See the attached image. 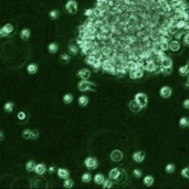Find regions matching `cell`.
<instances>
[{"label": "cell", "mask_w": 189, "mask_h": 189, "mask_svg": "<svg viewBox=\"0 0 189 189\" xmlns=\"http://www.w3.org/2000/svg\"><path fill=\"white\" fill-rule=\"evenodd\" d=\"M36 161L34 160H29L27 161V164H26V169L27 171H34V167H36Z\"/></svg>", "instance_id": "obj_34"}, {"label": "cell", "mask_w": 189, "mask_h": 189, "mask_svg": "<svg viewBox=\"0 0 189 189\" xmlns=\"http://www.w3.org/2000/svg\"><path fill=\"white\" fill-rule=\"evenodd\" d=\"M78 105L80 106L85 107V106L88 104V97L86 96V95H81V96H78Z\"/></svg>", "instance_id": "obj_22"}, {"label": "cell", "mask_w": 189, "mask_h": 189, "mask_svg": "<svg viewBox=\"0 0 189 189\" xmlns=\"http://www.w3.org/2000/svg\"><path fill=\"white\" fill-rule=\"evenodd\" d=\"M49 17H50V19H52V20H56V19H58L60 17V11L58 9H52L50 12H49Z\"/></svg>", "instance_id": "obj_33"}, {"label": "cell", "mask_w": 189, "mask_h": 189, "mask_svg": "<svg viewBox=\"0 0 189 189\" xmlns=\"http://www.w3.org/2000/svg\"><path fill=\"white\" fill-rule=\"evenodd\" d=\"M128 107H129V110L133 112V113H138V112H141L142 111V106L139 105L137 102L135 101V100H133V101H131L128 103Z\"/></svg>", "instance_id": "obj_15"}, {"label": "cell", "mask_w": 189, "mask_h": 189, "mask_svg": "<svg viewBox=\"0 0 189 189\" xmlns=\"http://www.w3.org/2000/svg\"><path fill=\"white\" fill-rule=\"evenodd\" d=\"M65 10L70 14H75L78 12V2L75 0H68L65 4Z\"/></svg>", "instance_id": "obj_8"}, {"label": "cell", "mask_w": 189, "mask_h": 189, "mask_svg": "<svg viewBox=\"0 0 189 189\" xmlns=\"http://www.w3.org/2000/svg\"><path fill=\"white\" fill-rule=\"evenodd\" d=\"M58 50H59V46L56 44V42H51V43H49V46H48V51L50 52L51 54L56 53Z\"/></svg>", "instance_id": "obj_24"}, {"label": "cell", "mask_w": 189, "mask_h": 189, "mask_svg": "<svg viewBox=\"0 0 189 189\" xmlns=\"http://www.w3.org/2000/svg\"><path fill=\"white\" fill-rule=\"evenodd\" d=\"M173 63H174L173 59L170 56H166L160 61V66H163V68H173Z\"/></svg>", "instance_id": "obj_18"}, {"label": "cell", "mask_w": 189, "mask_h": 189, "mask_svg": "<svg viewBox=\"0 0 189 189\" xmlns=\"http://www.w3.org/2000/svg\"><path fill=\"white\" fill-rule=\"evenodd\" d=\"M78 78H80L81 80H88V78H91V71L88 69H81L78 71Z\"/></svg>", "instance_id": "obj_13"}, {"label": "cell", "mask_w": 189, "mask_h": 189, "mask_svg": "<svg viewBox=\"0 0 189 189\" xmlns=\"http://www.w3.org/2000/svg\"><path fill=\"white\" fill-rule=\"evenodd\" d=\"M46 164L39 163V164H37V165H36V167H34V173H36L37 175H39V176L44 175V174H46Z\"/></svg>", "instance_id": "obj_14"}, {"label": "cell", "mask_w": 189, "mask_h": 189, "mask_svg": "<svg viewBox=\"0 0 189 189\" xmlns=\"http://www.w3.org/2000/svg\"><path fill=\"white\" fill-rule=\"evenodd\" d=\"M180 175L186 179H189V167H184L180 171Z\"/></svg>", "instance_id": "obj_40"}, {"label": "cell", "mask_w": 189, "mask_h": 189, "mask_svg": "<svg viewBox=\"0 0 189 189\" xmlns=\"http://www.w3.org/2000/svg\"><path fill=\"white\" fill-rule=\"evenodd\" d=\"M48 171H49L50 174H53V173H56V168L54 166H50L49 167V169H48Z\"/></svg>", "instance_id": "obj_48"}, {"label": "cell", "mask_w": 189, "mask_h": 189, "mask_svg": "<svg viewBox=\"0 0 189 189\" xmlns=\"http://www.w3.org/2000/svg\"><path fill=\"white\" fill-rule=\"evenodd\" d=\"M185 88H189V83H188V82H186V83H185Z\"/></svg>", "instance_id": "obj_50"}, {"label": "cell", "mask_w": 189, "mask_h": 189, "mask_svg": "<svg viewBox=\"0 0 189 189\" xmlns=\"http://www.w3.org/2000/svg\"><path fill=\"white\" fill-rule=\"evenodd\" d=\"M134 100L138 103L139 105L142 106V107H146L148 104V97L147 95L145 94V93H142L139 92L137 93V94H135V96H134Z\"/></svg>", "instance_id": "obj_6"}, {"label": "cell", "mask_w": 189, "mask_h": 189, "mask_svg": "<svg viewBox=\"0 0 189 189\" xmlns=\"http://www.w3.org/2000/svg\"><path fill=\"white\" fill-rule=\"evenodd\" d=\"M4 138H5V133L2 131H0V142L4 141Z\"/></svg>", "instance_id": "obj_49"}, {"label": "cell", "mask_w": 189, "mask_h": 189, "mask_svg": "<svg viewBox=\"0 0 189 189\" xmlns=\"http://www.w3.org/2000/svg\"><path fill=\"white\" fill-rule=\"evenodd\" d=\"M14 27L12 23H6L5 26H2L0 28V38H5L10 36L11 33L14 32Z\"/></svg>", "instance_id": "obj_4"}, {"label": "cell", "mask_w": 189, "mask_h": 189, "mask_svg": "<svg viewBox=\"0 0 189 189\" xmlns=\"http://www.w3.org/2000/svg\"><path fill=\"white\" fill-rule=\"evenodd\" d=\"M187 82H188V83H189V74H188V75H187Z\"/></svg>", "instance_id": "obj_51"}, {"label": "cell", "mask_w": 189, "mask_h": 189, "mask_svg": "<svg viewBox=\"0 0 189 189\" xmlns=\"http://www.w3.org/2000/svg\"><path fill=\"white\" fill-rule=\"evenodd\" d=\"M176 28L178 29V30H184V27H185V20H177V22H176Z\"/></svg>", "instance_id": "obj_42"}, {"label": "cell", "mask_w": 189, "mask_h": 189, "mask_svg": "<svg viewBox=\"0 0 189 189\" xmlns=\"http://www.w3.org/2000/svg\"><path fill=\"white\" fill-rule=\"evenodd\" d=\"M27 72H28L29 74H31V75L36 74L38 72V65L36 64V63H30V64H28V66H27Z\"/></svg>", "instance_id": "obj_23"}, {"label": "cell", "mask_w": 189, "mask_h": 189, "mask_svg": "<svg viewBox=\"0 0 189 189\" xmlns=\"http://www.w3.org/2000/svg\"><path fill=\"white\" fill-rule=\"evenodd\" d=\"M102 187H103V188H111V187H113V181H112L110 178H108V179H105L104 183L102 184Z\"/></svg>", "instance_id": "obj_41"}, {"label": "cell", "mask_w": 189, "mask_h": 189, "mask_svg": "<svg viewBox=\"0 0 189 189\" xmlns=\"http://www.w3.org/2000/svg\"><path fill=\"white\" fill-rule=\"evenodd\" d=\"M78 50H80V46L78 44H69V54L71 56H76L78 53Z\"/></svg>", "instance_id": "obj_21"}, {"label": "cell", "mask_w": 189, "mask_h": 189, "mask_svg": "<svg viewBox=\"0 0 189 189\" xmlns=\"http://www.w3.org/2000/svg\"><path fill=\"white\" fill-rule=\"evenodd\" d=\"M123 157H124V155H123L122 150H120V149H115V150H113V152L111 153L112 161L118 163V161H121L122 159H123Z\"/></svg>", "instance_id": "obj_11"}, {"label": "cell", "mask_w": 189, "mask_h": 189, "mask_svg": "<svg viewBox=\"0 0 189 189\" xmlns=\"http://www.w3.org/2000/svg\"><path fill=\"white\" fill-rule=\"evenodd\" d=\"M60 62L61 63H63V64H66V63H69V61L71 60V54L69 53H62L60 54Z\"/></svg>", "instance_id": "obj_28"}, {"label": "cell", "mask_w": 189, "mask_h": 189, "mask_svg": "<svg viewBox=\"0 0 189 189\" xmlns=\"http://www.w3.org/2000/svg\"><path fill=\"white\" fill-rule=\"evenodd\" d=\"M154 181H155V179H154V177L150 175H146L144 176L143 178V184L146 186V187H150V186H153L154 185Z\"/></svg>", "instance_id": "obj_19"}, {"label": "cell", "mask_w": 189, "mask_h": 189, "mask_svg": "<svg viewBox=\"0 0 189 189\" xmlns=\"http://www.w3.org/2000/svg\"><path fill=\"white\" fill-rule=\"evenodd\" d=\"M74 186V181L71 178H66V179H64V181H63V187L64 188H72Z\"/></svg>", "instance_id": "obj_36"}, {"label": "cell", "mask_w": 189, "mask_h": 189, "mask_svg": "<svg viewBox=\"0 0 189 189\" xmlns=\"http://www.w3.org/2000/svg\"><path fill=\"white\" fill-rule=\"evenodd\" d=\"M184 30H189V18L187 20H185V27H184Z\"/></svg>", "instance_id": "obj_47"}, {"label": "cell", "mask_w": 189, "mask_h": 189, "mask_svg": "<svg viewBox=\"0 0 189 189\" xmlns=\"http://www.w3.org/2000/svg\"><path fill=\"white\" fill-rule=\"evenodd\" d=\"M180 48H181V44H180L179 40L175 39V40H171V41L169 42V50L173 51V52H177V51H179Z\"/></svg>", "instance_id": "obj_17"}, {"label": "cell", "mask_w": 189, "mask_h": 189, "mask_svg": "<svg viewBox=\"0 0 189 189\" xmlns=\"http://www.w3.org/2000/svg\"><path fill=\"white\" fill-rule=\"evenodd\" d=\"M14 104L12 102H6L5 105H4V110H5V112H7V113H11V112L14 111Z\"/></svg>", "instance_id": "obj_30"}, {"label": "cell", "mask_w": 189, "mask_h": 189, "mask_svg": "<svg viewBox=\"0 0 189 189\" xmlns=\"http://www.w3.org/2000/svg\"><path fill=\"white\" fill-rule=\"evenodd\" d=\"M56 174H58V177L61 178V179H66V178L70 177V171L66 168H58Z\"/></svg>", "instance_id": "obj_16"}, {"label": "cell", "mask_w": 189, "mask_h": 189, "mask_svg": "<svg viewBox=\"0 0 189 189\" xmlns=\"http://www.w3.org/2000/svg\"><path fill=\"white\" fill-rule=\"evenodd\" d=\"M159 72L161 74H164V75H169L173 72V68H163V66L159 65Z\"/></svg>", "instance_id": "obj_37"}, {"label": "cell", "mask_w": 189, "mask_h": 189, "mask_svg": "<svg viewBox=\"0 0 189 189\" xmlns=\"http://www.w3.org/2000/svg\"><path fill=\"white\" fill-rule=\"evenodd\" d=\"M173 94V90H171L170 86L168 85H164L161 86L160 90H159V95H160L163 98H169Z\"/></svg>", "instance_id": "obj_10"}, {"label": "cell", "mask_w": 189, "mask_h": 189, "mask_svg": "<svg viewBox=\"0 0 189 189\" xmlns=\"http://www.w3.org/2000/svg\"><path fill=\"white\" fill-rule=\"evenodd\" d=\"M183 107H184L185 110H189V98L184 100V102H183Z\"/></svg>", "instance_id": "obj_46"}, {"label": "cell", "mask_w": 189, "mask_h": 189, "mask_svg": "<svg viewBox=\"0 0 189 189\" xmlns=\"http://www.w3.org/2000/svg\"><path fill=\"white\" fill-rule=\"evenodd\" d=\"M81 180L83 181L84 184H88V183L92 180V175H91L90 173H84V174H82V176H81Z\"/></svg>", "instance_id": "obj_31"}, {"label": "cell", "mask_w": 189, "mask_h": 189, "mask_svg": "<svg viewBox=\"0 0 189 189\" xmlns=\"http://www.w3.org/2000/svg\"><path fill=\"white\" fill-rule=\"evenodd\" d=\"M31 36V31H30V29L28 28H23L21 31H20V38L24 40V41H27L29 38Z\"/></svg>", "instance_id": "obj_20"}, {"label": "cell", "mask_w": 189, "mask_h": 189, "mask_svg": "<svg viewBox=\"0 0 189 189\" xmlns=\"http://www.w3.org/2000/svg\"><path fill=\"white\" fill-rule=\"evenodd\" d=\"M144 70H146L147 72H157L159 71L158 65L156 64V62L152 59L145 60V64H144Z\"/></svg>", "instance_id": "obj_7"}, {"label": "cell", "mask_w": 189, "mask_h": 189, "mask_svg": "<svg viewBox=\"0 0 189 189\" xmlns=\"http://www.w3.org/2000/svg\"><path fill=\"white\" fill-rule=\"evenodd\" d=\"M178 73H179V75H181V76H187L189 74V65L186 64L180 66L179 69H178Z\"/></svg>", "instance_id": "obj_25"}, {"label": "cell", "mask_w": 189, "mask_h": 189, "mask_svg": "<svg viewBox=\"0 0 189 189\" xmlns=\"http://www.w3.org/2000/svg\"><path fill=\"white\" fill-rule=\"evenodd\" d=\"M22 137L24 139H37L39 137V131L37 129H23Z\"/></svg>", "instance_id": "obj_5"}, {"label": "cell", "mask_w": 189, "mask_h": 189, "mask_svg": "<svg viewBox=\"0 0 189 189\" xmlns=\"http://www.w3.org/2000/svg\"><path fill=\"white\" fill-rule=\"evenodd\" d=\"M92 68L94 69L95 72H98L100 70H102V59H96L95 62L93 63Z\"/></svg>", "instance_id": "obj_32"}, {"label": "cell", "mask_w": 189, "mask_h": 189, "mask_svg": "<svg viewBox=\"0 0 189 189\" xmlns=\"http://www.w3.org/2000/svg\"><path fill=\"white\" fill-rule=\"evenodd\" d=\"M188 127H189V125H188Z\"/></svg>", "instance_id": "obj_52"}, {"label": "cell", "mask_w": 189, "mask_h": 189, "mask_svg": "<svg viewBox=\"0 0 189 189\" xmlns=\"http://www.w3.org/2000/svg\"><path fill=\"white\" fill-rule=\"evenodd\" d=\"M176 169V166L174 164H171V163H168L166 166H165V171H166L167 174H173Z\"/></svg>", "instance_id": "obj_35"}, {"label": "cell", "mask_w": 189, "mask_h": 189, "mask_svg": "<svg viewBox=\"0 0 189 189\" xmlns=\"http://www.w3.org/2000/svg\"><path fill=\"white\" fill-rule=\"evenodd\" d=\"M181 40H183V43H184L185 46H189V30L184 33V36H183V38H181Z\"/></svg>", "instance_id": "obj_39"}, {"label": "cell", "mask_w": 189, "mask_h": 189, "mask_svg": "<svg viewBox=\"0 0 189 189\" xmlns=\"http://www.w3.org/2000/svg\"><path fill=\"white\" fill-rule=\"evenodd\" d=\"M84 16L85 17H93L94 16V9L93 8H88V9H85V11H84Z\"/></svg>", "instance_id": "obj_44"}, {"label": "cell", "mask_w": 189, "mask_h": 189, "mask_svg": "<svg viewBox=\"0 0 189 189\" xmlns=\"http://www.w3.org/2000/svg\"><path fill=\"white\" fill-rule=\"evenodd\" d=\"M95 60H96V59H95L92 54H88V56H86V58H85V63L88 65H91V66H92L93 63L95 62Z\"/></svg>", "instance_id": "obj_38"}, {"label": "cell", "mask_w": 189, "mask_h": 189, "mask_svg": "<svg viewBox=\"0 0 189 189\" xmlns=\"http://www.w3.org/2000/svg\"><path fill=\"white\" fill-rule=\"evenodd\" d=\"M132 158H133V160L136 161V163H143L144 159H145V153H144L143 150L134 152L133 155H132Z\"/></svg>", "instance_id": "obj_12"}, {"label": "cell", "mask_w": 189, "mask_h": 189, "mask_svg": "<svg viewBox=\"0 0 189 189\" xmlns=\"http://www.w3.org/2000/svg\"><path fill=\"white\" fill-rule=\"evenodd\" d=\"M93 180H94V183L96 185H102L104 183V180H105V177H104L103 174H96V175L94 176Z\"/></svg>", "instance_id": "obj_26"}, {"label": "cell", "mask_w": 189, "mask_h": 189, "mask_svg": "<svg viewBox=\"0 0 189 189\" xmlns=\"http://www.w3.org/2000/svg\"><path fill=\"white\" fill-rule=\"evenodd\" d=\"M133 175L135 178H141V177L143 176V171L141 170V169H138V168H135L133 170Z\"/></svg>", "instance_id": "obj_43"}, {"label": "cell", "mask_w": 189, "mask_h": 189, "mask_svg": "<svg viewBox=\"0 0 189 189\" xmlns=\"http://www.w3.org/2000/svg\"><path fill=\"white\" fill-rule=\"evenodd\" d=\"M62 101L64 104H71L73 102V95L71 93H65L63 97H62Z\"/></svg>", "instance_id": "obj_27"}, {"label": "cell", "mask_w": 189, "mask_h": 189, "mask_svg": "<svg viewBox=\"0 0 189 189\" xmlns=\"http://www.w3.org/2000/svg\"><path fill=\"white\" fill-rule=\"evenodd\" d=\"M178 124H179V126L181 127V128H186V127H188L189 118H188V117H186V116L181 117V118L179 120V122H178Z\"/></svg>", "instance_id": "obj_29"}, {"label": "cell", "mask_w": 189, "mask_h": 189, "mask_svg": "<svg viewBox=\"0 0 189 189\" xmlns=\"http://www.w3.org/2000/svg\"><path fill=\"white\" fill-rule=\"evenodd\" d=\"M17 117H18L19 121H24L26 118H27V114H26V112L20 111L18 114H17Z\"/></svg>", "instance_id": "obj_45"}, {"label": "cell", "mask_w": 189, "mask_h": 189, "mask_svg": "<svg viewBox=\"0 0 189 189\" xmlns=\"http://www.w3.org/2000/svg\"><path fill=\"white\" fill-rule=\"evenodd\" d=\"M108 178H110L113 183L121 185L126 181V179H127V174H126V171H125L123 168L115 167V168H113V169L110 170Z\"/></svg>", "instance_id": "obj_1"}, {"label": "cell", "mask_w": 189, "mask_h": 189, "mask_svg": "<svg viewBox=\"0 0 189 189\" xmlns=\"http://www.w3.org/2000/svg\"><path fill=\"white\" fill-rule=\"evenodd\" d=\"M128 76L132 80H138L144 76V69L143 68H136V69L129 70L128 71Z\"/></svg>", "instance_id": "obj_9"}, {"label": "cell", "mask_w": 189, "mask_h": 189, "mask_svg": "<svg viewBox=\"0 0 189 189\" xmlns=\"http://www.w3.org/2000/svg\"><path fill=\"white\" fill-rule=\"evenodd\" d=\"M78 88L81 92H88V91H95L96 86L93 82H90L88 80H81L78 83Z\"/></svg>", "instance_id": "obj_2"}, {"label": "cell", "mask_w": 189, "mask_h": 189, "mask_svg": "<svg viewBox=\"0 0 189 189\" xmlns=\"http://www.w3.org/2000/svg\"><path fill=\"white\" fill-rule=\"evenodd\" d=\"M84 166L86 169L88 170H94V169H96L97 166H98V161L95 157H92V156H88L85 158V160H84Z\"/></svg>", "instance_id": "obj_3"}]
</instances>
